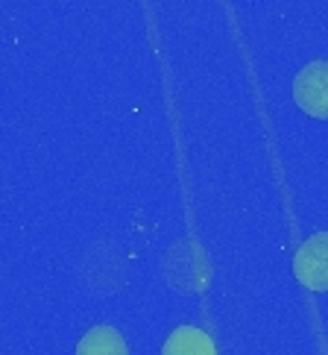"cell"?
<instances>
[{
    "label": "cell",
    "instance_id": "6da1fadb",
    "mask_svg": "<svg viewBox=\"0 0 328 355\" xmlns=\"http://www.w3.org/2000/svg\"><path fill=\"white\" fill-rule=\"evenodd\" d=\"M293 100L311 118H328V62H311L293 83Z\"/></svg>",
    "mask_w": 328,
    "mask_h": 355
},
{
    "label": "cell",
    "instance_id": "7a4b0ae2",
    "mask_svg": "<svg viewBox=\"0 0 328 355\" xmlns=\"http://www.w3.org/2000/svg\"><path fill=\"white\" fill-rule=\"evenodd\" d=\"M296 276L311 291H328V232L311 235L296 252Z\"/></svg>",
    "mask_w": 328,
    "mask_h": 355
},
{
    "label": "cell",
    "instance_id": "3957f363",
    "mask_svg": "<svg viewBox=\"0 0 328 355\" xmlns=\"http://www.w3.org/2000/svg\"><path fill=\"white\" fill-rule=\"evenodd\" d=\"M161 355H217L214 352L211 338L197 326H179L173 329L164 340Z\"/></svg>",
    "mask_w": 328,
    "mask_h": 355
},
{
    "label": "cell",
    "instance_id": "277c9868",
    "mask_svg": "<svg viewBox=\"0 0 328 355\" xmlns=\"http://www.w3.org/2000/svg\"><path fill=\"white\" fill-rule=\"evenodd\" d=\"M77 355H129V349H126V340L118 329L94 326L91 332L80 340Z\"/></svg>",
    "mask_w": 328,
    "mask_h": 355
}]
</instances>
